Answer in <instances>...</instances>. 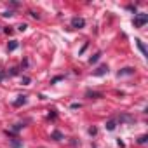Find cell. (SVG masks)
<instances>
[{"label":"cell","mask_w":148,"mask_h":148,"mask_svg":"<svg viewBox=\"0 0 148 148\" xmlns=\"http://www.w3.org/2000/svg\"><path fill=\"white\" fill-rule=\"evenodd\" d=\"M146 21H148V14H143V12H141V14H138V16L134 18V26H136V28H141Z\"/></svg>","instance_id":"cell-1"},{"label":"cell","mask_w":148,"mask_h":148,"mask_svg":"<svg viewBox=\"0 0 148 148\" xmlns=\"http://www.w3.org/2000/svg\"><path fill=\"white\" fill-rule=\"evenodd\" d=\"M71 26H73V28H84V26H86V21H84L82 18H73V19H71Z\"/></svg>","instance_id":"cell-2"},{"label":"cell","mask_w":148,"mask_h":148,"mask_svg":"<svg viewBox=\"0 0 148 148\" xmlns=\"http://www.w3.org/2000/svg\"><path fill=\"white\" fill-rule=\"evenodd\" d=\"M105 73H108V66H106V64H101V66L92 73V75H94V77H101V75H105Z\"/></svg>","instance_id":"cell-3"},{"label":"cell","mask_w":148,"mask_h":148,"mask_svg":"<svg viewBox=\"0 0 148 148\" xmlns=\"http://www.w3.org/2000/svg\"><path fill=\"white\" fill-rule=\"evenodd\" d=\"M136 45H138V49L141 51V54H143V56L146 58V56H148V51H146V47H145V44H143V42H141L139 38H136Z\"/></svg>","instance_id":"cell-4"},{"label":"cell","mask_w":148,"mask_h":148,"mask_svg":"<svg viewBox=\"0 0 148 148\" xmlns=\"http://www.w3.org/2000/svg\"><path fill=\"white\" fill-rule=\"evenodd\" d=\"M134 73V70L132 68H122L119 73H117V77H124V75H132Z\"/></svg>","instance_id":"cell-5"},{"label":"cell","mask_w":148,"mask_h":148,"mask_svg":"<svg viewBox=\"0 0 148 148\" xmlns=\"http://www.w3.org/2000/svg\"><path fill=\"white\" fill-rule=\"evenodd\" d=\"M87 96H89L91 99H98V98H101V92H94V91H87Z\"/></svg>","instance_id":"cell-6"},{"label":"cell","mask_w":148,"mask_h":148,"mask_svg":"<svg viewBox=\"0 0 148 148\" xmlns=\"http://www.w3.org/2000/svg\"><path fill=\"white\" fill-rule=\"evenodd\" d=\"M25 103H26V96H19V99L14 101V106H21V105H25Z\"/></svg>","instance_id":"cell-7"},{"label":"cell","mask_w":148,"mask_h":148,"mask_svg":"<svg viewBox=\"0 0 148 148\" xmlns=\"http://www.w3.org/2000/svg\"><path fill=\"white\" fill-rule=\"evenodd\" d=\"M134 119L131 117V115H120L119 117V122H132Z\"/></svg>","instance_id":"cell-8"},{"label":"cell","mask_w":148,"mask_h":148,"mask_svg":"<svg viewBox=\"0 0 148 148\" xmlns=\"http://www.w3.org/2000/svg\"><path fill=\"white\" fill-rule=\"evenodd\" d=\"M7 49H9V51H16V49H18V40H11L9 45H7Z\"/></svg>","instance_id":"cell-9"},{"label":"cell","mask_w":148,"mask_h":148,"mask_svg":"<svg viewBox=\"0 0 148 148\" xmlns=\"http://www.w3.org/2000/svg\"><path fill=\"white\" fill-rule=\"evenodd\" d=\"M21 146H23V143L19 139H12L11 141V148H21Z\"/></svg>","instance_id":"cell-10"},{"label":"cell","mask_w":148,"mask_h":148,"mask_svg":"<svg viewBox=\"0 0 148 148\" xmlns=\"http://www.w3.org/2000/svg\"><path fill=\"white\" fill-rule=\"evenodd\" d=\"M115 127H117V122H115V120H110V122H106V129H108V131H113Z\"/></svg>","instance_id":"cell-11"},{"label":"cell","mask_w":148,"mask_h":148,"mask_svg":"<svg viewBox=\"0 0 148 148\" xmlns=\"http://www.w3.org/2000/svg\"><path fill=\"white\" fill-rule=\"evenodd\" d=\"M52 139H56V141H59V139H63V134H61L59 131H54V132H52Z\"/></svg>","instance_id":"cell-12"},{"label":"cell","mask_w":148,"mask_h":148,"mask_svg":"<svg viewBox=\"0 0 148 148\" xmlns=\"http://www.w3.org/2000/svg\"><path fill=\"white\" fill-rule=\"evenodd\" d=\"M99 58H101V52H96V54H94V56H92V58H91V59H89V63H91V64H92V63H96V61H98V59H99Z\"/></svg>","instance_id":"cell-13"},{"label":"cell","mask_w":148,"mask_h":148,"mask_svg":"<svg viewBox=\"0 0 148 148\" xmlns=\"http://www.w3.org/2000/svg\"><path fill=\"white\" fill-rule=\"evenodd\" d=\"M146 139H148V136H146V134H143V136L138 139V143H139V145H143V143H146Z\"/></svg>","instance_id":"cell-14"},{"label":"cell","mask_w":148,"mask_h":148,"mask_svg":"<svg viewBox=\"0 0 148 148\" xmlns=\"http://www.w3.org/2000/svg\"><path fill=\"white\" fill-rule=\"evenodd\" d=\"M18 30H19V32H25V30H26V25H19V28H18Z\"/></svg>","instance_id":"cell-15"},{"label":"cell","mask_w":148,"mask_h":148,"mask_svg":"<svg viewBox=\"0 0 148 148\" xmlns=\"http://www.w3.org/2000/svg\"><path fill=\"white\" fill-rule=\"evenodd\" d=\"M61 79H63V77H54V79H52V84H56V82H59Z\"/></svg>","instance_id":"cell-16"},{"label":"cell","mask_w":148,"mask_h":148,"mask_svg":"<svg viewBox=\"0 0 148 148\" xmlns=\"http://www.w3.org/2000/svg\"><path fill=\"white\" fill-rule=\"evenodd\" d=\"M4 16H5V18H11V16H12V12H11V11H7V12H4Z\"/></svg>","instance_id":"cell-17"},{"label":"cell","mask_w":148,"mask_h":148,"mask_svg":"<svg viewBox=\"0 0 148 148\" xmlns=\"http://www.w3.org/2000/svg\"><path fill=\"white\" fill-rule=\"evenodd\" d=\"M89 134H96V127H91L89 129Z\"/></svg>","instance_id":"cell-18"},{"label":"cell","mask_w":148,"mask_h":148,"mask_svg":"<svg viewBox=\"0 0 148 148\" xmlns=\"http://www.w3.org/2000/svg\"><path fill=\"white\" fill-rule=\"evenodd\" d=\"M4 77H5V73H4V71H0V80H2Z\"/></svg>","instance_id":"cell-19"}]
</instances>
